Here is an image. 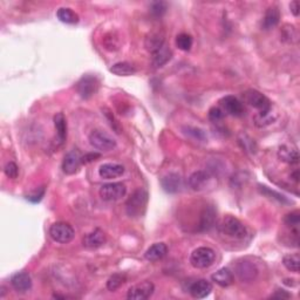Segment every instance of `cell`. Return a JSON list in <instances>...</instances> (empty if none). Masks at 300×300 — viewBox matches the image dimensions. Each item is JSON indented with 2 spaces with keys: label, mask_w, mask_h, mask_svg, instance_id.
Wrapping results in <instances>:
<instances>
[{
  "label": "cell",
  "mask_w": 300,
  "mask_h": 300,
  "mask_svg": "<svg viewBox=\"0 0 300 300\" xmlns=\"http://www.w3.org/2000/svg\"><path fill=\"white\" fill-rule=\"evenodd\" d=\"M148 202V194L143 189H139L134 191L125 203V209L129 217H141L144 213L145 206Z\"/></svg>",
  "instance_id": "1"
},
{
  "label": "cell",
  "mask_w": 300,
  "mask_h": 300,
  "mask_svg": "<svg viewBox=\"0 0 300 300\" xmlns=\"http://www.w3.org/2000/svg\"><path fill=\"white\" fill-rule=\"evenodd\" d=\"M220 230L223 234L233 239H244L247 234L245 225L233 216H226L223 218Z\"/></svg>",
  "instance_id": "2"
},
{
  "label": "cell",
  "mask_w": 300,
  "mask_h": 300,
  "mask_svg": "<svg viewBox=\"0 0 300 300\" xmlns=\"http://www.w3.org/2000/svg\"><path fill=\"white\" fill-rule=\"evenodd\" d=\"M215 259H216V253L211 247L201 246L192 251L191 256H190V263L195 269L202 270L211 266L215 263Z\"/></svg>",
  "instance_id": "3"
},
{
  "label": "cell",
  "mask_w": 300,
  "mask_h": 300,
  "mask_svg": "<svg viewBox=\"0 0 300 300\" xmlns=\"http://www.w3.org/2000/svg\"><path fill=\"white\" fill-rule=\"evenodd\" d=\"M89 143L100 152H111L116 148V141L108 133L100 129L89 134Z\"/></svg>",
  "instance_id": "4"
},
{
  "label": "cell",
  "mask_w": 300,
  "mask_h": 300,
  "mask_svg": "<svg viewBox=\"0 0 300 300\" xmlns=\"http://www.w3.org/2000/svg\"><path fill=\"white\" fill-rule=\"evenodd\" d=\"M50 236L56 243L67 244V243L73 241V238L75 236V231L68 223L56 222L51 226Z\"/></svg>",
  "instance_id": "5"
},
{
  "label": "cell",
  "mask_w": 300,
  "mask_h": 300,
  "mask_svg": "<svg viewBox=\"0 0 300 300\" xmlns=\"http://www.w3.org/2000/svg\"><path fill=\"white\" fill-rule=\"evenodd\" d=\"M244 100L251 107L258 109L259 113H265L269 112L270 109H272L271 101L263 93L256 91V89H249V91H246L244 93Z\"/></svg>",
  "instance_id": "6"
},
{
  "label": "cell",
  "mask_w": 300,
  "mask_h": 300,
  "mask_svg": "<svg viewBox=\"0 0 300 300\" xmlns=\"http://www.w3.org/2000/svg\"><path fill=\"white\" fill-rule=\"evenodd\" d=\"M125 192H127V188L121 182H113V183L103 184L100 188V197L107 202L119 201L124 197Z\"/></svg>",
  "instance_id": "7"
},
{
  "label": "cell",
  "mask_w": 300,
  "mask_h": 300,
  "mask_svg": "<svg viewBox=\"0 0 300 300\" xmlns=\"http://www.w3.org/2000/svg\"><path fill=\"white\" fill-rule=\"evenodd\" d=\"M99 89V80L95 75H83L76 83V91L82 99H89L95 94Z\"/></svg>",
  "instance_id": "8"
},
{
  "label": "cell",
  "mask_w": 300,
  "mask_h": 300,
  "mask_svg": "<svg viewBox=\"0 0 300 300\" xmlns=\"http://www.w3.org/2000/svg\"><path fill=\"white\" fill-rule=\"evenodd\" d=\"M212 181L213 177L211 174L204 172V170H200V172H195L189 177V185L195 191H203L212 184Z\"/></svg>",
  "instance_id": "9"
},
{
  "label": "cell",
  "mask_w": 300,
  "mask_h": 300,
  "mask_svg": "<svg viewBox=\"0 0 300 300\" xmlns=\"http://www.w3.org/2000/svg\"><path fill=\"white\" fill-rule=\"evenodd\" d=\"M155 286L152 282H142L132 286L128 291L127 298L131 300H144L153 295Z\"/></svg>",
  "instance_id": "10"
},
{
  "label": "cell",
  "mask_w": 300,
  "mask_h": 300,
  "mask_svg": "<svg viewBox=\"0 0 300 300\" xmlns=\"http://www.w3.org/2000/svg\"><path fill=\"white\" fill-rule=\"evenodd\" d=\"M81 164H82V156H81L79 150L73 149L65 156L62 162V170L67 175H73V174L78 172Z\"/></svg>",
  "instance_id": "11"
},
{
  "label": "cell",
  "mask_w": 300,
  "mask_h": 300,
  "mask_svg": "<svg viewBox=\"0 0 300 300\" xmlns=\"http://www.w3.org/2000/svg\"><path fill=\"white\" fill-rule=\"evenodd\" d=\"M236 274L242 282L249 283L256 279L258 274V269L253 263L249 261L239 262L236 266Z\"/></svg>",
  "instance_id": "12"
},
{
  "label": "cell",
  "mask_w": 300,
  "mask_h": 300,
  "mask_svg": "<svg viewBox=\"0 0 300 300\" xmlns=\"http://www.w3.org/2000/svg\"><path fill=\"white\" fill-rule=\"evenodd\" d=\"M221 106L226 114L239 117L244 114V106L237 97L232 95L225 96L221 100Z\"/></svg>",
  "instance_id": "13"
},
{
  "label": "cell",
  "mask_w": 300,
  "mask_h": 300,
  "mask_svg": "<svg viewBox=\"0 0 300 300\" xmlns=\"http://www.w3.org/2000/svg\"><path fill=\"white\" fill-rule=\"evenodd\" d=\"M164 40H165V34L162 30H156L150 32L147 35L144 41L145 50L150 53H155L156 51H159L162 46H164Z\"/></svg>",
  "instance_id": "14"
},
{
  "label": "cell",
  "mask_w": 300,
  "mask_h": 300,
  "mask_svg": "<svg viewBox=\"0 0 300 300\" xmlns=\"http://www.w3.org/2000/svg\"><path fill=\"white\" fill-rule=\"evenodd\" d=\"M11 285L19 293H26L32 287L31 275L27 272H18L11 278Z\"/></svg>",
  "instance_id": "15"
},
{
  "label": "cell",
  "mask_w": 300,
  "mask_h": 300,
  "mask_svg": "<svg viewBox=\"0 0 300 300\" xmlns=\"http://www.w3.org/2000/svg\"><path fill=\"white\" fill-rule=\"evenodd\" d=\"M212 291V284L205 281V279H200V281L195 282L190 286L189 292L194 298L196 299H203L211 293Z\"/></svg>",
  "instance_id": "16"
},
{
  "label": "cell",
  "mask_w": 300,
  "mask_h": 300,
  "mask_svg": "<svg viewBox=\"0 0 300 300\" xmlns=\"http://www.w3.org/2000/svg\"><path fill=\"white\" fill-rule=\"evenodd\" d=\"M83 246L87 249H97L106 243V234L102 230L95 229L92 232L87 233L82 239Z\"/></svg>",
  "instance_id": "17"
},
{
  "label": "cell",
  "mask_w": 300,
  "mask_h": 300,
  "mask_svg": "<svg viewBox=\"0 0 300 300\" xmlns=\"http://www.w3.org/2000/svg\"><path fill=\"white\" fill-rule=\"evenodd\" d=\"M162 186L164 191L169 194H176L182 188V177L175 173H170L167 176L162 178Z\"/></svg>",
  "instance_id": "18"
},
{
  "label": "cell",
  "mask_w": 300,
  "mask_h": 300,
  "mask_svg": "<svg viewBox=\"0 0 300 300\" xmlns=\"http://www.w3.org/2000/svg\"><path fill=\"white\" fill-rule=\"evenodd\" d=\"M124 173V167L117 163H104L99 169V175L104 180H111L122 176Z\"/></svg>",
  "instance_id": "19"
},
{
  "label": "cell",
  "mask_w": 300,
  "mask_h": 300,
  "mask_svg": "<svg viewBox=\"0 0 300 300\" xmlns=\"http://www.w3.org/2000/svg\"><path fill=\"white\" fill-rule=\"evenodd\" d=\"M279 22H281V12H279L278 7L271 6L265 12L264 18H263L262 26H263V28H264V30L269 31V30H272V28L277 26Z\"/></svg>",
  "instance_id": "20"
},
{
  "label": "cell",
  "mask_w": 300,
  "mask_h": 300,
  "mask_svg": "<svg viewBox=\"0 0 300 300\" xmlns=\"http://www.w3.org/2000/svg\"><path fill=\"white\" fill-rule=\"evenodd\" d=\"M211 279L212 282L216 283L218 286L228 287L233 284L234 275L232 272H231V270L228 269V267H223V269H220L217 272H215L211 275Z\"/></svg>",
  "instance_id": "21"
},
{
  "label": "cell",
  "mask_w": 300,
  "mask_h": 300,
  "mask_svg": "<svg viewBox=\"0 0 300 300\" xmlns=\"http://www.w3.org/2000/svg\"><path fill=\"white\" fill-rule=\"evenodd\" d=\"M168 253V246L164 243H155L145 251L144 257L150 262H156L164 258Z\"/></svg>",
  "instance_id": "22"
},
{
  "label": "cell",
  "mask_w": 300,
  "mask_h": 300,
  "mask_svg": "<svg viewBox=\"0 0 300 300\" xmlns=\"http://www.w3.org/2000/svg\"><path fill=\"white\" fill-rule=\"evenodd\" d=\"M278 157L281 161L289 164H297L299 162L298 150L290 145H282L278 150Z\"/></svg>",
  "instance_id": "23"
},
{
  "label": "cell",
  "mask_w": 300,
  "mask_h": 300,
  "mask_svg": "<svg viewBox=\"0 0 300 300\" xmlns=\"http://www.w3.org/2000/svg\"><path fill=\"white\" fill-rule=\"evenodd\" d=\"M172 55L173 53L172 51H170V48L164 45V46H162L159 51H156L155 53H153V59H152L153 66L155 68H160L162 66H164V65L172 59Z\"/></svg>",
  "instance_id": "24"
},
{
  "label": "cell",
  "mask_w": 300,
  "mask_h": 300,
  "mask_svg": "<svg viewBox=\"0 0 300 300\" xmlns=\"http://www.w3.org/2000/svg\"><path fill=\"white\" fill-rule=\"evenodd\" d=\"M56 17L61 23L70 24V25H74V24L79 23V15L72 9H68V7L59 9L58 12H56Z\"/></svg>",
  "instance_id": "25"
},
{
  "label": "cell",
  "mask_w": 300,
  "mask_h": 300,
  "mask_svg": "<svg viewBox=\"0 0 300 300\" xmlns=\"http://www.w3.org/2000/svg\"><path fill=\"white\" fill-rule=\"evenodd\" d=\"M113 74L119 76H131L136 73V68L129 62H117L109 68Z\"/></svg>",
  "instance_id": "26"
},
{
  "label": "cell",
  "mask_w": 300,
  "mask_h": 300,
  "mask_svg": "<svg viewBox=\"0 0 300 300\" xmlns=\"http://www.w3.org/2000/svg\"><path fill=\"white\" fill-rule=\"evenodd\" d=\"M215 220H216V212H215V210L211 206H209V208H206L201 215L200 229L202 231L211 229L215 224Z\"/></svg>",
  "instance_id": "27"
},
{
  "label": "cell",
  "mask_w": 300,
  "mask_h": 300,
  "mask_svg": "<svg viewBox=\"0 0 300 300\" xmlns=\"http://www.w3.org/2000/svg\"><path fill=\"white\" fill-rule=\"evenodd\" d=\"M54 125L60 142H63L67 137V120L62 113H58L54 116Z\"/></svg>",
  "instance_id": "28"
},
{
  "label": "cell",
  "mask_w": 300,
  "mask_h": 300,
  "mask_svg": "<svg viewBox=\"0 0 300 300\" xmlns=\"http://www.w3.org/2000/svg\"><path fill=\"white\" fill-rule=\"evenodd\" d=\"M283 264L286 267L287 270L291 271V272L298 273L300 269V258L298 253H292V254H286L285 257L283 258Z\"/></svg>",
  "instance_id": "29"
},
{
  "label": "cell",
  "mask_w": 300,
  "mask_h": 300,
  "mask_svg": "<svg viewBox=\"0 0 300 300\" xmlns=\"http://www.w3.org/2000/svg\"><path fill=\"white\" fill-rule=\"evenodd\" d=\"M125 281H127V278H125V275L122 273L113 274L107 282V289L111 292H114L116 290H119L125 283Z\"/></svg>",
  "instance_id": "30"
},
{
  "label": "cell",
  "mask_w": 300,
  "mask_h": 300,
  "mask_svg": "<svg viewBox=\"0 0 300 300\" xmlns=\"http://www.w3.org/2000/svg\"><path fill=\"white\" fill-rule=\"evenodd\" d=\"M274 119L275 117L273 116L272 109H270L269 112L258 113V114L254 116V123H256L257 127H265V125L272 122Z\"/></svg>",
  "instance_id": "31"
},
{
  "label": "cell",
  "mask_w": 300,
  "mask_h": 300,
  "mask_svg": "<svg viewBox=\"0 0 300 300\" xmlns=\"http://www.w3.org/2000/svg\"><path fill=\"white\" fill-rule=\"evenodd\" d=\"M192 38L191 35L186 33H181L176 36V46L180 48L181 51H189L192 47Z\"/></svg>",
  "instance_id": "32"
},
{
  "label": "cell",
  "mask_w": 300,
  "mask_h": 300,
  "mask_svg": "<svg viewBox=\"0 0 300 300\" xmlns=\"http://www.w3.org/2000/svg\"><path fill=\"white\" fill-rule=\"evenodd\" d=\"M167 10H168V5L167 3L164 2H155L152 4V6H150V12H152V14L156 18L162 17V15L167 12Z\"/></svg>",
  "instance_id": "33"
},
{
  "label": "cell",
  "mask_w": 300,
  "mask_h": 300,
  "mask_svg": "<svg viewBox=\"0 0 300 300\" xmlns=\"http://www.w3.org/2000/svg\"><path fill=\"white\" fill-rule=\"evenodd\" d=\"M4 173H5V175L11 178V180H15L19 175L18 165L15 164L14 162H9V163L5 165V168H4Z\"/></svg>",
  "instance_id": "34"
},
{
  "label": "cell",
  "mask_w": 300,
  "mask_h": 300,
  "mask_svg": "<svg viewBox=\"0 0 300 300\" xmlns=\"http://www.w3.org/2000/svg\"><path fill=\"white\" fill-rule=\"evenodd\" d=\"M209 119L212 122H220L224 119V111L220 107H212L209 111Z\"/></svg>",
  "instance_id": "35"
},
{
  "label": "cell",
  "mask_w": 300,
  "mask_h": 300,
  "mask_svg": "<svg viewBox=\"0 0 300 300\" xmlns=\"http://www.w3.org/2000/svg\"><path fill=\"white\" fill-rule=\"evenodd\" d=\"M284 222L286 223V225L293 226V228H298L300 217H299V211H293L291 213H287L285 218H284Z\"/></svg>",
  "instance_id": "36"
},
{
  "label": "cell",
  "mask_w": 300,
  "mask_h": 300,
  "mask_svg": "<svg viewBox=\"0 0 300 300\" xmlns=\"http://www.w3.org/2000/svg\"><path fill=\"white\" fill-rule=\"evenodd\" d=\"M261 190H262V192H265V194H270L271 196H275L274 198H277V200L279 201V202H282V203H286L287 202V200H286V197L285 196H283V195H281V194H278V192H275V191H271V190L267 188V186H261Z\"/></svg>",
  "instance_id": "37"
},
{
  "label": "cell",
  "mask_w": 300,
  "mask_h": 300,
  "mask_svg": "<svg viewBox=\"0 0 300 300\" xmlns=\"http://www.w3.org/2000/svg\"><path fill=\"white\" fill-rule=\"evenodd\" d=\"M188 131V134H192L195 139L200 140V141H204L205 140V134L203 133V131H201V129H197V128H188L186 129Z\"/></svg>",
  "instance_id": "38"
},
{
  "label": "cell",
  "mask_w": 300,
  "mask_h": 300,
  "mask_svg": "<svg viewBox=\"0 0 300 300\" xmlns=\"http://www.w3.org/2000/svg\"><path fill=\"white\" fill-rule=\"evenodd\" d=\"M292 295L285 290H277L272 295H271V298H275V299H290Z\"/></svg>",
  "instance_id": "39"
},
{
  "label": "cell",
  "mask_w": 300,
  "mask_h": 300,
  "mask_svg": "<svg viewBox=\"0 0 300 300\" xmlns=\"http://www.w3.org/2000/svg\"><path fill=\"white\" fill-rule=\"evenodd\" d=\"M99 157H100V154H97V153L87 154V155L82 156V164H86V163H89V162L95 161L96 159H99Z\"/></svg>",
  "instance_id": "40"
},
{
  "label": "cell",
  "mask_w": 300,
  "mask_h": 300,
  "mask_svg": "<svg viewBox=\"0 0 300 300\" xmlns=\"http://www.w3.org/2000/svg\"><path fill=\"white\" fill-rule=\"evenodd\" d=\"M290 9H291L292 14H293L294 17H298L299 13H300V5H299L298 0H294V2H292L290 4Z\"/></svg>",
  "instance_id": "41"
}]
</instances>
